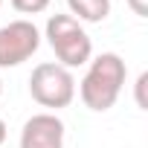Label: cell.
I'll list each match as a JSON object with an SVG mask.
<instances>
[{
	"label": "cell",
	"mask_w": 148,
	"mask_h": 148,
	"mask_svg": "<svg viewBox=\"0 0 148 148\" xmlns=\"http://www.w3.org/2000/svg\"><path fill=\"white\" fill-rule=\"evenodd\" d=\"M145 84H148V73H139V79H136V105L145 110L148 105H145V96H142V90H145Z\"/></svg>",
	"instance_id": "obj_8"
},
{
	"label": "cell",
	"mask_w": 148,
	"mask_h": 148,
	"mask_svg": "<svg viewBox=\"0 0 148 148\" xmlns=\"http://www.w3.org/2000/svg\"><path fill=\"white\" fill-rule=\"evenodd\" d=\"M125 79H128V67H125L122 55L102 52V55L90 58L84 79L79 82V96H82L84 108H90L96 113L110 110L125 87Z\"/></svg>",
	"instance_id": "obj_1"
},
{
	"label": "cell",
	"mask_w": 148,
	"mask_h": 148,
	"mask_svg": "<svg viewBox=\"0 0 148 148\" xmlns=\"http://www.w3.org/2000/svg\"><path fill=\"white\" fill-rule=\"evenodd\" d=\"M12 9L21 15H41L49 9V0H12Z\"/></svg>",
	"instance_id": "obj_7"
},
{
	"label": "cell",
	"mask_w": 148,
	"mask_h": 148,
	"mask_svg": "<svg viewBox=\"0 0 148 148\" xmlns=\"http://www.w3.org/2000/svg\"><path fill=\"white\" fill-rule=\"evenodd\" d=\"M18 148H64V122L55 113H35L21 128Z\"/></svg>",
	"instance_id": "obj_5"
},
{
	"label": "cell",
	"mask_w": 148,
	"mask_h": 148,
	"mask_svg": "<svg viewBox=\"0 0 148 148\" xmlns=\"http://www.w3.org/2000/svg\"><path fill=\"white\" fill-rule=\"evenodd\" d=\"M29 96L41 108H49V110L70 108L76 99V79L58 61H44L29 76Z\"/></svg>",
	"instance_id": "obj_3"
},
{
	"label": "cell",
	"mask_w": 148,
	"mask_h": 148,
	"mask_svg": "<svg viewBox=\"0 0 148 148\" xmlns=\"http://www.w3.org/2000/svg\"><path fill=\"white\" fill-rule=\"evenodd\" d=\"M136 18H148V0H125Z\"/></svg>",
	"instance_id": "obj_9"
},
{
	"label": "cell",
	"mask_w": 148,
	"mask_h": 148,
	"mask_svg": "<svg viewBox=\"0 0 148 148\" xmlns=\"http://www.w3.org/2000/svg\"><path fill=\"white\" fill-rule=\"evenodd\" d=\"M67 6L79 23H102L110 15V0H67Z\"/></svg>",
	"instance_id": "obj_6"
},
{
	"label": "cell",
	"mask_w": 148,
	"mask_h": 148,
	"mask_svg": "<svg viewBox=\"0 0 148 148\" xmlns=\"http://www.w3.org/2000/svg\"><path fill=\"white\" fill-rule=\"evenodd\" d=\"M0 6H3V0H0Z\"/></svg>",
	"instance_id": "obj_12"
},
{
	"label": "cell",
	"mask_w": 148,
	"mask_h": 148,
	"mask_svg": "<svg viewBox=\"0 0 148 148\" xmlns=\"http://www.w3.org/2000/svg\"><path fill=\"white\" fill-rule=\"evenodd\" d=\"M44 38L52 47L55 58L61 67L73 70V67H84L93 58V41L84 32V26L70 18V15H49L47 26H44Z\"/></svg>",
	"instance_id": "obj_2"
},
{
	"label": "cell",
	"mask_w": 148,
	"mask_h": 148,
	"mask_svg": "<svg viewBox=\"0 0 148 148\" xmlns=\"http://www.w3.org/2000/svg\"><path fill=\"white\" fill-rule=\"evenodd\" d=\"M6 136H9V128H6V122H3V119H0V145L6 142Z\"/></svg>",
	"instance_id": "obj_10"
},
{
	"label": "cell",
	"mask_w": 148,
	"mask_h": 148,
	"mask_svg": "<svg viewBox=\"0 0 148 148\" xmlns=\"http://www.w3.org/2000/svg\"><path fill=\"white\" fill-rule=\"evenodd\" d=\"M0 93H3V82H0Z\"/></svg>",
	"instance_id": "obj_11"
},
{
	"label": "cell",
	"mask_w": 148,
	"mask_h": 148,
	"mask_svg": "<svg viewBox=\"0 0 148 148\" xmlns=\"http://www.w3.org/2000/svg\"><path fill=\"white\" fill-rule=\"evenodd\" d=\"M41 47V32L32 21H12L0 26V70L21 67Z\"/></svg>",
	"instance_id": "obj_4"
}]
</instances>
